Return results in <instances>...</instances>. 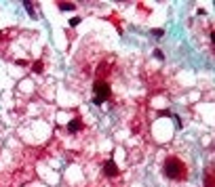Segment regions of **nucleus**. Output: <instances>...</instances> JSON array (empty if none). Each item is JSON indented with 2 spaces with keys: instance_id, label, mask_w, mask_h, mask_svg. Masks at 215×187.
Returning <instances> with one entry per match:
<instances>
[{
  "instance_id": "10",
  "label": "nucleus",
  "mask_w": 215,
  "mask_h": 187,
  "mask_svg": "<svg viewBox=\"0 0 215 187\" xmlns=\"http://www.w3.org/2000/svg\"><path fill=\"white\" fill-rule=\"evenodd\" d=\"M80 21H82V19H80V17H72V19H70V25H72V27H74V25H78V23H80Z\"/></svg>"
},
{
  "instance_id": "3",
  "label": "nucleus",
  "mask_w": 215,
  "mask_h": 187,
  "mask_svg": "<svg viewBox=\"0 0 215 187\" xmlns=\"http://www.w3.org/2000/svg\"><path fill=\"white\" fill-rule=\"evenodd\" d=\"M103 175H106V177H118V175H120V170H118V166L114 164V160H108V162L103 164Z\"/></svg>"
},
{
  "instance_id": "6",
  "label": "nucleus",
  "mask_w": 215,
  "mask_h": 187,
  "mask_svg": "<svg viewBox=\"0 0 215 187\" xmlns=\"http://www.w3.org/2000/svg\"><path fill=\"white\" fill-rule=\"evenodd\" d=\"M32 72H34V74H42V72H44V63H42V61H34Z\"/></svg>"
},
{
  "instance_id": "1",
  "label": "nucleus",
  "mask_w": 215,
  "mask_h": 187,
  "mask_svg": "<svg viewBox=\"0 0 215 187\" xmlns=\"http://www.w3.org/2000/svg\"><path fill=\"white\" fill-rule=\"evenodd\" d=\"M163 172L171 181H183V179H188L190 170H188V164L179 156H167V160L163 164Z\"/></svg>"
},
{
  "instance_id": "5",
  "label": "nucleus",
  "mask_w": 215,
  "mask_h": 187,
  "mask_svg": "<svg viewBox=\"0 0 215 187\" xmlns=\"http://www.w3.org/2000/svg\"><path fill=\"white\" fill-rule=\"evenodd\" d=\"M205 185L213 187V168H207V175H205Z\"/></svg>"
},
{
  "instance_id": "8",
  "label": "nucleus",
  "mask_w": 215,
  "mask_h": 187,
  "mask_svg": "<svg viewBox=\"0 0 215 187\" xmlns=\"http://www.w3.org/2000/svg\"><path fill=\"white\" fill-rule=\"evenodd\" d=\"M23 6H25V11H28V13H30L32 17L36 15V13H34V2H23Z\"/></svg>"
},
{
  "instance_id": "11",
  "label": "nucleus",
  "mask_w": 215,
  "mask_h": 187,
  "mask_svg": "<svg viewBox=\"0 0 215 187\" xmlns=\"http://www.w3.org/2000/svg\"><path fill=\"white\" fill-rule=\"evenodd\" d=\"M165 34V30H152V36H156V38H160Z\"/></svg>"
},
{
  "instance_id": "2",
  "label": "nucleus",
  "mask_w": 215,
  "mask_h": 187,
  "mask_svg": "<svg viewBox=\"0 0 215 187\" xmlns=\"http://www.w3.org/2000/svg\"><path fill=\"white\" fill-rule=\"evenodd\" d=\"M93 93H95V105H101L103 101H108L110 99V82L108 80H95L93 82Z\"/></svg>"
},
{
  "instance_id": "4",
  "label": "nucleus",
  "mask_w": 215,
  "mask_h": 187,
  "mask_svg": "<svg viewBox=\"0 0 215 187\" xmlns=\"http://www.w3.org/2000/svg\"><path fill=\"white\" fill-rule=\"evenodd\" d=\"M80 128H82V120H80L78 116H76V118H72V120H70V124H68V131H70V133H78Z\"/></svg>"
},
{
  "instance_id": "7",
  "label": "nucleus",
  "mask_w": 215,
  "mask_h": 187,
  "mask_svg": "<svg viewBox=\"0 0 215 187\" xmlns=\"http://www.w3.org/2000/svg\"><path fill=\"white\" fill-rule=\"evenodd\" d=\"M57 4H59V8H61V11H74V8H76V4H74V2H57Z\"/></svg>"
},
{
  "instance_id": "9",
  "label": "nucleus",
  "mask_w": 215,
  "mask_h": 187,
  "mask_svg": "<svg viewBox=\"0 0 215 187\" xmlns=\"http://www.w3.org/2000/svg\"><path fill=\"white\" fill-rule=\"evenodd\" d=\"M154 57H156L158 61H163V59H165V55H163V50H160V48H156V50H154Z\"/></svg>"
},
{
  "instance_id": "12",
  "label": "nucleus",
  "mask_w": 215,
  "mask_h": 187,
  "mask_svg": "<svg viewBox=\"0 0 215 187\" xmlns=\"http://www.w3.org/2000/svg\"><path fill=\"white\" fill-rule=\"evenodd\" d=\"M6 36H8L6 32H0V40H6Z\"/></svg>"
}]
</instances>
